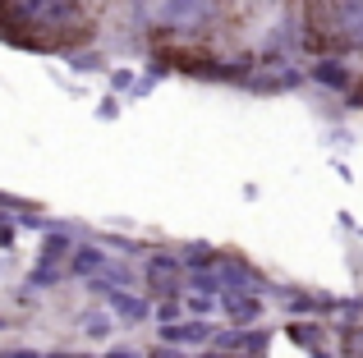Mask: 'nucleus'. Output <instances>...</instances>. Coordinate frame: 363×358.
I'll use <instances>...</instances> for the list:
<instances>
[{"mask_svg":"<svg viewBox=\"0 0 363 358\" xmlns=\"http://www.w3.org/2000/svg\"><path fill=\"white\" fill-rule=\"evenodd\" d=\"M152 322H157V326L184 322V299H157V304H152Z\"/></svg>","mask_w":363,"mask_h":358,"instance_id":"13","label":"nucleus"},{"mask_svg":"<svg viewBox=\"0 0 363 358\" xmlns=\"http://www.w3.org/2000/svg\"><path fill=\"white\" fill-rule=\"evenodd\" d=\"M272 299H281L285 313H294V317L313 313V294H303V289H272Z\"/></svg>","mask_w":363,"mask_h":358,"instance_id":"16","label":"nucleus"},{"mask_svg":"<svg viewBox=\"0 0 363 358\" xmlns=\"http://www.w3.org/2000/svg\"><path fill=\"white\" fill-rule=\"evenodd\" d=\"M212 313H216V299L189 294V289H184V317H212Z\"/></svg>","mask_w":363,"mask_h":358,"instance_id":"18","label":"nucleus"},{"mask_svg":"<svg viewBox=\"0 0 363 358\" xmlns=\"http://www.w3.org/2000/svg\"><path fill=\"white\" fill-rule=\"evenodd\" d=\"M285 340L299 345V350H313L322 340V326L318 322H285Z\"/></svg>","mask_w":363,"mask_h":358,"instance_id":"12","label":"nucleus"},{"mask_svg":"<svg viewBox=\"0 0 363 358\" xmlns=\"http://www.w3.org/2000/svg\"><path fill=\"white\" fill-rule=\"evenodd\" d=\"M97 115H101V120H116V115H120V101H116V97H106V101L97 106Z\"/></svg>","mask_w":363,"mask_h":358,"instance_id":"22","label":"nucleus"},{"mask_svg":"<svg viewBox=\"0 0 363 358\" xmlns=\"http://www.w3.org/2000/svg\"><path fill=\"white\" fill-rule=\"evenodd\" d=\"M74 230H65V225H51L46 230V243H42V253H37V267H65L69 262V253H74Z\"/></svg>","mask_w":363,"mask_h":358,"instance_id":"7","label":"nucleus"},{"mask_svg":"<svg viewBox=\"0 0 363 358\" xmlns=\"http://www.w3.org/2000/svg\"><path fill=\"white\" fill-rule=\"evenodd\" d=\"M101 308L124 326H147L152 322V299L133 294V289H106V294H101Z\"/></svg>","mask_w":363,"mask_h":358,"instance_id":"3","label":"nucleus"},{"mask_svg":"<svg viewBox=\"0 0 363 358\" xmlns=\"http://www.w3.org/2000/svg\"><path fill=\"white\" fill-rule=\"evenodd\" d=\"M97 276H101V285H111V289H133V280H138L129 267H120L116 258H106V267H101Z\"/></svg>","mask_w":363,"mask_h":358,"instance_id":"14","label":"nucleus"},{"mask_svg":"<svg viewBox=\"0 0 363 358\" xmlns=\"http://www.w3.org/2000/svg\"><path fill=\"white\" fill-rule=\"evenodd\" d=\"M248 5H253V9H281L285 0H248Z\"/></svg>","mask_w":363,"mask_h":358,"instance_id":"26","label":"nucleus"},{"mask_svg":"<svg viewBox=\"0 0 363 358\" xmlns=\"http://www.w3.org/2000/svg\"><path fill=\"white\" fill-rule=\"evenodd\" d=\"M42 358H88V354H79V350H55V354H42Z\"/></svg>","mask_w":363,"mask_h":358,"instance_id":"27","label":"nucleus"},{"mask_svg":"<svg viewBox=\"0 0 363 358\" xmlns=\"http://www.w3.org/2000/svg\"><path fill=\"white\" fill-rule=\"evenodd\" d=\"M5 326H9V317H0V331H5Z\"/></svg>","mask_w":363,"mask_h":358,"instance_id":"29","label":"nucleus"},{"mask_svg":"<svg viewBox=\"0 0 363 358\" xmlns=\"http://www.w3.org/2000/svg\"><path fill=\"white\" fill-rule=\"evenodd\" d=\"M303 79L318 83V88H327V92H350L359 74L350 69V64L340 60V55H318V60H313L308 69H303Z\"/></svg>","mask_w":363,"mask_h":358,"instance_id":"5","label":"nucleus"},{"mask_svg":"<svg viewBox=\"0 0 363 358\" xmlns=\"http://www.w3.org/2000/svg\"><path fill=\"white\" fill-rule=\"evenodd\" d=\"M147 358H189V354H184V350H175V345H152Z\"/></svg>","mask_w":363,"mask_h":358,"instance_id":"20","label":"nucleus"},{"mask_svg":"<svg viewBox=\"0 0 363 358\" xmlns=\"http://www.w3.org/2000/svg\"><path fill=\"white\" fill-rule=\"evenodd\" d=\"M244 340H248V326H221V331H212V350H221V354H244Z\"/></svg>","mask_w":363,"mask_h":358,"instance_id":"11","label":"nucleus"},{"mask_svg":"<svg viewBox=\"0 0 363 358\" xmlns=\"http://www.w3.org/2000/svg\"><path fill=\"white\" fill-rule=\"evenodd\" d=\"M101 358H138V350H120V345H111V350L101 354Z\"/></svg>","mask_w":363,"mask_h":358,"instance_id":"24","label":"nucleus"},{"mask_svg":"<svg viewBox=\"0 0 363 358\" xmlns=\"http://www.w3.org/2000/svg\"><path fill=\"white\" fill-rule=\"evenodd\" d=\"M216 276H221V294L225 289H253V294H272V280L262 276V271L253 267V262H244V258H230V253H221V262H216Z\"/></svg>","mask_w":363,"mask_h":358,"instance_id":"2","label":"nucleus"},{"mask_svg":"<svg viewBox=\"0 0 363 358\" xmlns=\"http://www.w3.org/2000/svg\"><path fill=\"white\" fill-rule=\"evenodd\" d=\"M216 313H225L235 326H257L267 313V299L253 294V289H225L221 299H216Z\"/></svg>","mask_w":363,"mask_h":358,"instance_id":"4","label":"nucleus"},{"mask_svg":"<svg viewBox=\"0 0 363 358\" xmlns=\"http://www.w3.org/2000/svg\"><path fill=\"white\" fill-rule=\"evenodd\" d=\"M143 285H147V299H184L179 253H166V248L143 253Z\"/></svg>","mask_w":363,"mask_h":358,"instance_id":"1","label":"nucleus"},{"mask_svg":"<svg viewBox=\"0 0 363 358\" xmlns=\"http://www.w3.org/2000/svg\"><path fill=\"white\" fill-rule=\"evenodd\" d=\"M65 60H69V69H79V74H101L106 69V55L101 51H65Z\"/></svg>","mask_w":363,"mask_h":358,"instance_id":"15","label":"nucleus"},{"mask_svg":"<svg viewBox=\"0 0 363 358\" xmlns=\"http://www.w3.org/2000/svg\"><path fill=\"white\" fill-rule=\"evenodd\" d=\"M101 248H116L120 258H143V243H133V239H120V234H101Z\"/></svg>","mask_w":363,"mask_h":358,"instance_id":"19","label":"nucleus"},{"mask_svg":"<svg viewBox=\"0 0 363 358\" xmlns=\"http://www.w3.org/2000/svg\"><path fill=\"white\" fill-rule=\"evenodd\" d=\"M111 83H116L120 92H124V88H133V69H116V74H111Z\"/></svg>","mask_w":363,"mask_h":358,"instance_id":"23","label":"nucleus"},{"mask_svg":"<svg viewBox=\"0 0 363 358\" xmlns=\"http://www.w3.org/2000/svg\"><path fill=\"white\" fill-rule=\"evenodd\" d=\"M336 5H350V0H336Z\"/></svg>","mask_w":363,"mask_h":358,"instance_id":"30","label":"nucleus"},{"mask_svg":"<svg viewBox=\"0 0 363 358\" xmlns=\"http://www.w3.org/2000/svg\"><path fill=\"white\" fill-rule=\"evenodd\" d=\"M79 331L88 335V340H111V335H116V317H111L106 308H88V313L79 317Z\"/></svg>","mask_w":363,"mask_h":358,"instance_id":"8","label":"nucleus"},{"mask_svg":"<svg viewBox=\"0 0 363 358\" xmlns=\"http://www.w3.org/2000/svg\"><path fill=\"white\" fill-rule=\"evenodd\" d=\"M0 358H42L37 350H0Z\"/></svg>","mask_w":363,"mask_h":358,"instance_id":"25","label":"nucleus"},{"mask_svg":"<svg viewBox=\"0 0 363 358\" xmlns=\"http://www.w3.org/2000/svg\"><path fill=\"white\" fill-rule=\"evenodd\" d=\"M216 262H221V253H216L212 243H189V248L179 253V267L184 271H216Z\"/></svg>","mask_w":363,"mask_h":358,"instance_id":"9","label":"nucleus"},{"mask_svg":"<svg viewBox=\"0 0 363 358\" xmlns=\"http://www.w3.org/2000/svg\"><path fill=\"white\" fill-rule=\"evenodd\" d=\"M106 258H111V253L101 248V243H74L69 262H65V276H74V280H88V276H97V271L106 267Z\"/></svg>","mask_w":363,"mask_h":358,"instance_id":"6","label":"nucleus"},{"mask_svg":"<svg viewBox=\"0 0 363 358\" xmlns=\"http://www.w3.org/2000/svg\"><path fill=\"white\" fill-rule=\"evenodd\" d=\"M198 358H235V354H221V350H212V345H207V350H198Z\"/></svg>","mask_w":363,"mask_h":358,"instance_id":"28","label":"nucleus"},{"mask_svg":"<svg viewBox=\"0 0 363 358\" xmlns=\"http://www.w3.org/2000/svg\"><path fill=\"white\" fill-rule=\"evenodd\" d=\"M60 280H69V276H65V267H33L23 285L28 289H51V285H60Z\"/></svg>","mask_w":363,"mask_h":358,"instance_id":"17","label":"nucleus"},{"mask_svg":"<svg viewBox=\"0 0 363 358\" xmlns=\"http://www.w3.org/2000/svg\"><path fill=\"white\" fill-rule=\"evenodd\" d=\"M184 289L189 294L221 299V276H216V271H184Z\"/></svg>","mask_w":363,"mask_h":358,"instance_id":"10","label":"nucleus"},{"mask_svg":"<svg viewBox=\"0 0 363 358\" xmlns=\"http://www.w3.org/2000/svg\"><path fill=\"white\" fill-rule=\"evenodd\" d=\"M14 243V216H0V248Z\"/></svg>","mask_w":363,"mask_h":358,"instance_id":"21","label":"nucleus"}]
</instances>
